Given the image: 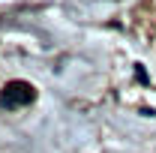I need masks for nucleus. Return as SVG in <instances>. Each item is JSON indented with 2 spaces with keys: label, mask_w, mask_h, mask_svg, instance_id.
<instances>
[{
  "label": "nucleus",
  "mask_w": 156,
  "mask_h": 153,
  "mask_svg": "<svg viewBox=\"0 0 156 153\" xmlns=\"http://www.w3.org/2000/svg\"><path fill=\"white\" fill-rule=\"evenodd\" d=\"M30 99H33V87L24 84V81H12L6 87V93H3V105L6 108H18V105L30 102Z\"/></svg>",
  "instance_id": "1"
}]
</instances>
